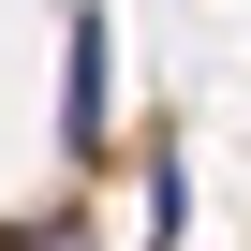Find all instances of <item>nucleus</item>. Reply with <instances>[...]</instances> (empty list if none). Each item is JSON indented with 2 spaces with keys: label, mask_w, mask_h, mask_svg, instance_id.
Wrapping results in <instances>:
<instances>
[{
  "label": "nucleus",
  "mask_w": 251,
  "mask_h": 251,
  "mask_svg": "<svg viewBox=\"0 0 251 251\" xmlns=\"http://www.w3.org/2000/svg\"><path fill=\"white\" fill-rule=\"evenodd\" d=\"M59 59H74V89H59L74 148H103V15H74V30H59Z\"/></svg>",
  "instance_id": "1"
},
{
  "label": "nucleus",
  "mask_w": 251,
  "mask_h": 251,
  "mask_svg": "<svg viewBox=\"0 0 251 251\" xmlns=\"http://www.w3.org/2000/svg\"><path fill=\"white\" fill-rule=\"evenodd\" d=\"M177 236H192V163H163V177H148V251H177Z\"/></svg>",
  "instance_id": "2"
}]
</instances>
